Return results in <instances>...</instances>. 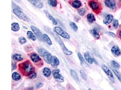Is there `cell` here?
I'll use <instances>...</instances> for the list:
<instances>
[{"label":"cell","instance_id":"5b68a950","mask_svg":"<svg viewBox=\"0 0 121 90\" xmlns=\"http://www.w3.org/2000/svg\"><path fill=\"white\" fill-rule=\"evenodd\" d=\"M90 7L96 13H99L100 10V6L99 4L94 0L89 1L88 3Z\"/></svg>","mask_w":121,"mask_h":90},{"label":"cell","instance_id":"9c48e42d","mask_svg":"<svg viewBox=\"0 0 121 90\" xmlns=\"http://www.w3.org/2000/svg\"><path fill=\"white\" fill-rule=\"evenodd\" d=\"M60 60L57 58V57L55 56H52L51 58L50 64L51 66L53 68H57L58 65L60 64Z\"/></svg>","mask_w":121,"mask_h":90},{"label":"cell","instance_id":"1f68e13d","mask_svg":"<svg viewBox=\"0 0 121 90\" xmlns=\"http://www.w3.org/2000/svg\"><path fill=\"white\" fill-rule=\"evenodd\" d=\"M111 63H112V66H113V67L114 68H119L120 67V64H119L118 63L116 62L115 61H114V60H112V61Z\"/></svg>","mask_w":121,"mask_h":90},{"label":"cell","instance_id":"74e56055","mask_svg":"<svg viewBox=\"0 0 121 90\" xmlns=\"http://www.w3.org/2000/svg\"><path fill=\"white\" fill-rule=\"evenodd\" d=\"M106 34H107L108 35H110L111 36H112V37H113V38H116V36L115 34L112 33V32H106Z\"/></svg>","mask_w":121,"mask_h":90},{"label":"cell","instance_id":"30bf717a","mask_svg":"<svg viewBox=\"0 0 121 90\" xmlns=\"http://www.w3.org/2000/svg\"><path fill=\"white\" fill-rule=\"evenodd\" d=\"M105 5L112 9H114L116 7V3L115 0H105Z\"/></svg>","mask_w":121,"mask_h":90},{"label":"cell","instance_id":"2e32d148","mask_svg":"<svg viewBox=\"0 0 121 90\" xmlns=\"http://www.w3.org/2000/svg\"><path fill=\"white\" fill-rule=\"evenodd\" d=\"M84 56L86 61L88 62L89 64H92L94 61V59L92 58L90 54L88 52H85L84 54Z\"/></svg>","mask_w":121,"mask_h":90},{"label":"cell","instance_id":"9a60e30c","mask_svg":"<svg viewBox=\"0 0 121 90\" xmlns=\"http://www.w3.org/2000/svg\"><path fill=\"white\" fill-rule=\"evenodd\" d=\"M30 58L34 63H36L41 60L39 56L36 53H33L30 56Z\"/></svg>","mask_w":121,"mask_h":90},{"label":"cell","instance_id":"d4e9b609","mask_svg":"<svg viewBox=\"0 0 121 90\" xmlns=\"http://www.w3.org/2000/svg\"><path fill=\"white\" fill-rule=\"evenodd\" d=\"M43 40H44V41H45L49 45H51L52 44L51 40L50 39L49 37L47 35V34H43Z\"/></svg>","mask_w":121,"mask_h":90},{"label":"cell","instance_id":"d590c367","mask_svg":"<svg viewBox=\"0 0 121 90\" xmlns=\"http://www.w3.org/2000/svg\"><path fill=\"white\" fill-rule=\"evenodd\" d=\"M19 41L21 44H23L26 42V39L24 37H21L19 39Z\"/></svg>","mask_w":121,"mask_h":90},{"label":"cell","instance_id":"83f0119b","mask_svg":"<svg viewBox=\"0 0 121 90\" xmlns=\"http://www.w3.org/2000/svg\"><path fill=\"white\" fill-rule=\"evenodd\" d=\"M70 73H71L72 77L74 79V80H75L76 81H79V78L78 77V76L76 72L74 70L71 69Z\"/></svg>","mask_w":121,"mask_h":90},{"label":"cell","instance_id":"d6a6232c","mask_svg":"<svg viewBox=\"0 0 121 90\" xmlns=\"http://www.w3.org/2000/svg\"><path fill=\"white\" fill-rule=\"evenodd\" d=\"M80 73L81 75L82 78H83L84 80L86 81V80H87V75H86V74L85 73V72L84 71L81 70H80Z\"/></svg>","mask_w":121,"mask_h":90},{"label":"cell","instance_id":"7402d4cb","mask_svg":"<svg viewBox=\"0 0 121 90\" xmlns=\"http://www.w3.org/2000/svg\"><path fill=\"white\" fill-rule=\"evenodd\" d=\"M20 25L17 22H13L11 24V30L13 31L17 32L20 30Z\"/></svg>","mask_w":121,"mask_h":90},{"label":"cell","instance_id":"4dcf8cb0","mask_svg":"<svg viewBox=\"0 0 121 90\" xmlns=\"http://www.w3.org/2000/svg\"><path fill=\"white\" fill-rule=\"evenodd\" d=\"M70 25L71 28L74 31H75V32L77 31L78 30V27H77L76 24L74 22H70Z\"/></svg>","mask_w":121,"mask_h":90},{"label":"cell","instance_id":"603a6c76","mask_svg":"<svg viewBox=\"0 0 121 90\" xmlns=\"http://www.w3.org/2000/svg\"><path fill=\"white\" fill-rule=\"evenodd\" d=\"M12 78L13 80L17 81L20 80L21 79V76L19 73L17 72H14L12 75Z\"/></svg>","mask_w":121,"mask_h":90},{"label":"cell","instance_id":"ba28073f","mask_svg":"<svg viewBox=\"0 0 121 90\" xmlns=\"http://www.w3.org/2000/svg\"><path fill=\"white\" fill-rule=\"evenodd\" d=\"M102 68L104 71L105 73L108 76V77H109V78L110 79L111 81L112 82H115V80H114V78L113 77V74L112 73L111 70L109 69V68L107 67V66L105 65H103L102 66Z\"/></svg>","mask_w":121,"mask_h":90},{"label":"cell","instance_id":"d6986e66","mask_svg":"<svg viewBox=\"0 0 121 90\" xmlns=\"http://www.w3.org/2000/svg\"><path fill=\"white\" fill-rule=\"evenodd\" d=\"M43 73L45 77L48 78L51 74V71L49 68L45 67L43 69Z\"/></svg>","mask_w":121,"mask_h":90},{"label":"cell","instance_id":"3957f363","mask_svg":"<svg viewBox=\"0 0 121 90\" xmlns=\"http://www.w3.org/2000/svg\"><path fill=\"white\" fill-rule=\"evenodd\" d=\"M13 12L21 20L27 22H29L30 21L29 18L26 14L23 13L22 11H21L19 9H14L13 10Z\"/></svg>","mask_w":121,"mask_h":90},{"label":"cell","instance_id":"8d00e7d4","mask_svg":"<svg viewBox=\"0 0 121 90\" xmlns=\"http://www.w3.org/2000/svg\"><path fill=\"white\" fill-rule=\"evenodd\" d=\"M118 25H119L118 21L117 19H114L113 20V27L116 29V28H118Z\"/></svg>","mask_w":121,"mask_h":90},{"label":"cell","instance_id":"6da1fadb","mask_svg":"<svg viewBox=\"0 0 121 90\" xmlns=\"http://www.w3.org/2000/svg\"><path fill=\"white\" fill-rule=\"evenodd\" d=\"M19 67L21 73L26 76L28 77L34 71V67L32 63L29 60L20 64Z\"/></svg>","mask_w":121,"mask_h":90},{"label":"cell","instance_id":"4fadbf2b","mask_svg":"<svg viewBox=\"0 0 121 90\" xmlns=\"http://www.w3.org/2000/svg\"><path fill=\"white\" fill-rule=\"evenodd\" d=\"M28 0L29 2H30L35 7L37 8L41 9V8L43 7V5L39 0Z\"/></svg>","mask_w":121,"mask_h":90},{"label":"cell","instance_id":"484cf974","mask_svg":"<svg viewBox=\"0 0 121 90\" xmlns=\"http://www.w3.org/2000/svg\"><path fill=\"white\" fill-rule=\"evenodd\" d=\"M27 35L28 38L30 39L32 41H35L36 40V38L35 36V35L33 33L30 31H28L27 32Z\"/></svg>","mask_w":121,"mask_h":90},{"label":"cell","instance_id":"f546056e","mask_svg":"<svg viewBox=\"0 0 121 90\" xmlns=\"http://www.w3.org/2000/svg\"><path fill=\"white\" fill-rule=\"evenodd\" d=\"M50 5L53 7H55L57 5V2L56 0H48Z\"/></svg>","mask_w":121,"mask_h":90},{"label":"cell","instance_id":"f35d334b","mask_svg":"<svg viewBox=\"0 0 121 90\" xmlns=\"http://www.w3.org/2000/svg\"><path fill=\"white\" fill-rule=\"evenodd\" d=\"M43 83H41V82H39L37 83V84L36 85V87L37 88H40L41 87L43 86Z\"/></svg>","mask_w":121,"mask_h":90},{"label":"cell","instance_id":"e575fe53","mask_svg":"<svg viewBox=\"0 0 121 90\" xmlns=\"http://www.w3.org/2000/svg\"><path fill=\"white\" fill-rule=\"evenodd\" d=\"M37 77V73H36L35 71H34L32 73H31L29 76V78L30 79H34L36 78Z\"/></svg>","mask_w":121,"mask_h":90},{"label":"cell","instance_id":"7c38bea8","mask_svg":"<svg viewBox=\"0 0 121 90\" xmlns=\"http://www.w3.org/2000/svg\"><path fill=\"white\" fill-rule=\"evenodd\" d=\"M112 54L115 56H119L121 55V50L117 45H114L111 49Z\"/></svg>","mask_w":121,"mask_h":90},{"label":"cell","instance_id":"836d02e7","mask_svg":"<svg viewBox=\"0 0 121 90\" xmlns=\"http://www.w3.org/2000/svg\"><path fill=\"white\" fill-rule=\"evenodd\" d=\"M78 13L80 15L83 16L86 13V11L84 8H81L78 10Z\"/></svg>","mask_w":121,"mask_h":90},{"label":"cell","instance_id":"5bb4252c","mask_svg":"<svg viewBox=\"0 0 121 90\" xmlns=\"http://www.w3.org/2000/svg\"><path fill=\"white\" fill-rule=\"evenodd\" d=\"M113 20V15H112L109 14L107 15L105 18L104 19V23L105 24L108 25L112 22Z\"/></svg>","mask_w":121,"mask_h":90},{"label":"cell","instance_id":"8fae6325","mask_svg":"<svg viewBox=\"0 0 121 90\" xmlns=\"http://www.w3.org/2000/svg\"><path fill=\"white\" fill-rule=\"evenodd\" d=\"M30 28L31 29V30L33 31V32L35 33V34L41 40H42L43 39V34L41 33V32L39 31V30L36 28V27H35V26H34L33 25H31L30 26Z\"/></svg>","mask_w":121,"mask_h":90},{"label":"cell","instance_id":"8992f818","mask_svg":"<svg viewBox=\"0 0 121 90\" xmlns=\"http://www.w3.org/2000/svg\"><path fill=\"white\" fill-rule=\"evenodd\" d=\"M56 40L58 41V42L59 43V44L61 48L62 49V50L63 51L64 54H65L66 55L68 56H70L71 55L73 54V52L71 51H69L66 47L65 46V45L64 44V43H63V42L61 40L60 38L59 37H57Z\"/></svg>","mask_w":121,"mask_h":90},{"label":"cell","instance_id":"cb8c5ba5","mask_svg":"<svg viewBox=\"0 0 121 90\" xmlns=\"http://www.w3.org/2000/svg\"><path fill=\"white\" fill-rule=\"evenodd\" d=\"M13 59L17 61H21L23 60V57L20 54H15L13 56Z\"/></svg>","mask_w":121,"mask_h":90},{"label":"cell","instance_id":"ac0fdd59","mask_svg":"<svg viewBox=\"0 0 121 90\" xmlns=\"http://www.w3.org/2000/svg\"><path fill=\"white\" fill-rule=\"evenodd\" d=\"M90 33L93 36L95 39H99L100 38V35L97 30L95 29H92L90 30Z\"/></svg>","mask_w":121,"mask_h":90},{"label":"cell","instance_id":"f1b7e54d","mask_svg":"<svg viewBox=\"0 0 121 90\" xmlns=\"http://www.w3.org/2000/svg\"><path fill=\"white\" fill-rule=\"evenodd\" d=\"M78 58H79V59L80 60V61L81 64L83 65V64H86L85 62V60H84L83 58V56H82V55L80 53H78Z\"/></svg>","mask_w":121,"mask_h":90},{"label":"cell","instance_id":"52a82bcc","mask_svg":"<svg viewBox=\"0 0 121 90\" xmlns=\"http://www.w3.org/2000/svg\"><path fill=\"white\" fill-rule=\"evenodd\" d=\"M60 70L59 69H55L53 70L52 74L54 78L58 80V82H64V78L63 76L60 73Z\"/></svg>","mask_w":121,"mask_h":90},{"label":"cell","instance_id":"ab89813d","mask_svg":"<svg viewBox=\"0 0 121 90\" xmlns=\"http://www.w3.org/2000/svg\"><path fill=\"white\" fill-rule=\"evenodd\" d=\"M118 35H119V37L121 39V29L119 31V34H118Z\"/></svg>","mask_w":121,"mask_h":90},{"label":"cell","instance_id":"7a4b0ae2","mask_svg":"<svg viewBox=\"0 0 121 90\" xmlns=\"http://www.w3.org/2000/svg\"><path fill=\"white\" fill-rule=\"evenodd\" d=\"M39 55L41 56L47 64H50L51 54L44 48H39L37 50Z\"/></svg>","mask_w":121,"mask_h":90},{"label":"cell","instance_id":"4316f807","mask_svg":"<svg viewBox=\"0 0 121 90\" xmlns=\"http://www.w3.org/2000/svg\"><path fill=\"white\" fill-rule=\"evenodd\" d=\"M112 70L113 72V73L115 74L116 77L117 78V79L119 80V81L121 82V75L120 73L119 72V71L118 70H117L114 68H112Z\"/></svg>","mask_w":121,"mask_h":90},{"label":"cell","instance_id":"e0dca14e","mask_svg":"<svg viewBox=\"0 0 121 90\" xmlns=\"http://www.w3.org/2000/svg\"><path fill=\"white\" fill-rule=\"evenodd\" d=\"M44 12L45 13V14L46 15V16L48 17V18L50 20L52 21L54 25H57V21L54 18V17H53V16L50 14V13H49V12L48 11L46 10V11H44Z\"/></svg>","mask_w":121,"mask_h":90},{"label":"cell","instance_id":"ffe728a7","mask_svg":"<svg viewBox=\"0 0 121 90\" xmlns=\"http://www.w3.org/2000/svg\"><path fill=\"white\" fill-rule=\"evenodd\" d=\"M87 19L89 23H93L96 20L95 18L92 13H89L87 16Z\"/></svg>","mask_w":121,"mask_h":90},{"label":"cell","instance_id":"60d3db41","mask_svg":"<svg viewBox=\"0 0 121 90\" xmlns=\"http://www.w3.org/2000/svg\"><path fill=\"white\" fill-rule=\"evenodd\" d=\"M88 90H92V89H91V88H89V89H88Z\"/></svg>","mask_w":121,"mask_h":90},{"label":"cell","instance_id":"b9f144b4","mask_svg":"<svg viewBox=\"0 0 121 90\" xmlns=\"http://www.w3.org/2000/svg\"></svg>","mask_w":121,"mask_h":90},{"label":"cell","instance_id":"277c9868","mask_svg":"<svg viewBox=\"0 0 121 90\" xmlns=\"http://www.w3.org/2000/svg\"><path fill=\"white\" fill-rule=\"evenodd\" d=\"M54 31L56 34L60 36L61 37H63V38L67 39H69L70 38L69 35L60 27H55L54 28Z\"/></svg>","mask_w":121,"mask_h":90},{"label":"cell","instance_id":"44dd1931","mask_svg":"<svg viewBox=\"0 0 121 90\" xmlns=\"http://www.w3.org/2000/svg\"><path fill=\"white\" fill-rule=\"evenodd\" d=\"M82 6V3L78 0H75L72 2V6L74 8H78Z\"/></svg>","mask_w":121,"mask_h":90}]
</instances>
